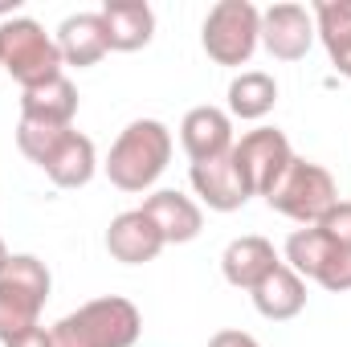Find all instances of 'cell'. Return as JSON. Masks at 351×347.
<instances>
[{"label":"cell","instance_id":"cell-8","mask_svg":"<svg viewBox=\"0 0 351 347\" xmlns=\"http://www.w3.org/2000/svg\"><path fill=\"white\" fill-rule=\"evenodd\" d=\"M78 319L90 331L94 347H135L139 331H143L139 307L123 294H106V298H94L86 307H78Z\"/></svg>","mask_w":351,"mask_h":347},{"label":"cell","instance_id":"cell-29","mask_svg":"<svg viewBox=\"0 0 351 347\" xmlns=\"http://www.w3.org/2000/svg\"><path fill=\"white\" fill-rule=\"evenodd\" d=\"M0 12H16V4H4V0H0Z\"/></svg>","mask_w":351,"mask_h":347},{"label":"cell","instance_id":"cell-25","mask_svg":"<svg viewBox=\"0 0 351 347\" xmlns=\"http://www.w3.org/2000/svg\"><path fill=\"white\" fill-rule=\"evenodd\" d=\"M49 339H53V347H94L90 331L82 327V319H78V311L66 315V319H58V323L49 327Z\"/></svg>","mask_w":351,"mask_h":347},{"label":"cell","instance_id":"cell-15","mask_svg":"<svg viewBox=\"0 0 351 347\" xmlns=\"http://www.w3.org/2000/svg\"><path fill=\"white\" fill-rule=\"evenodd\" d=\"M53 41H58L62 62H66V66H78V70L98 66V62L110 53L106 25H102V16H98V12H74V16H66V21L58 25Z\"/></svg>","mask_w":351,"mask_h":347},{"label":"cell","instance_id":"cell-3","mask_svg":"<svg viewBox=\"0 0 351 347\" xmlns=\"http://www.w3.org/2000/svg\"><path fill=\"white\" fill-rule=\"evenodd\" d=\"M0 62H4V74H12L21 90L62 78V66H66L58 53V41L33 16H8L0 25Z\"/></svg>","mask_w":351,"mask_h":347},{"label":"cell","instance_id":"cell-2","mask_svg":"<svg viewBox=\"0 0 351 347\" xmlns=\"http://www.w3.org/2000/svg\"><path fill=\"white\" fill-rule=\"evenodd\" d=\"M53 278L49 265L33 254H12L4 274H0V344H8L12 335L41 327V311L49 302Z\"/></svg>","mask_w":351,"mask_h":347},{"label":"cell","instance_id":"cell-6","mask_svg":"<svg viewBox=\"0 0 351 347\" xmlns=\"http://www.w3.org/2000/svg\"><path fill=\"white\" fill-rule=\"evenodd\" d=\"M229 156H233L241 180L250 184V192H254V196H269V188H274V184L282 180V172L290 168L294 147H290V139H286L278 127H258V131L241 135Z\"/></svg>","mask_w":351,"mask_h":347},{"label":"cell","instance_id":"cell-4","mask_svg":"<svg viewBox=\"0 0 351 347\" xmlns=\"http://www.w3.org/2000/svg\"><path fill=\"white\" fill-rule=\"evenodd\" d=\"M200 45L217 66H250L262 45V8L250 0H217L200 25Z\"/></svg>","mask_w":351,"mask_h":347},{"label":"cell","instance_id":"cell-22","mask_svg":"<svg viewBox=\"0 0 351 347\" xmlns=\"http://www.w3.org/2000/svg\"><path fill=\"white\" fill-rule=\"evenodd\" d=\"M70 131H74V127H49V123H29V119H21V123H16V147H21L25 160H33L37 168H45V160L58 152V143H62Z\"/></svg>","mask_w":351,"mask_h":347},{"label":"cell","instance_id":"cell-24","mask_svg":"<svg viewBox=\"0 0 351 347\" xmlns=\"http://www.w3.org/2000/svg\"><path fill=\"white\" fill-rule=\"evenodd\" d=\"M323 290H331V294H343V290H351V250H335L331 254V261L323 265V274L315 278Z\"/></svg>","mask_w":351,"mask_h":347},{"label":"cell","instance_id":"cell-23","mask_svg":"<svg viewBox=\"0 0 351 347\" xmlns=\"http://www.w3.org/2000/svg\"><path fill=\"white\" fill-rule=\"evenodd\" d=\"M331 246H339V250H351V200H339L319 225H315Z\"/></svg>","mask_w":351,"mask_h":347},{"label":"cell","instance_id":"cell-18","mask_svg":"<svg viewBox=\"0 0 351 347\" xmlns=\"http://www.w3.org/2000/svg\"><path fill=\"white\" fill-rule=\"evenodd\" d=\"M41 172L49 176L58 188H86L94 172H98V152H94V139L82 135V131H70L62 143H58V152L45 160V168Z\"/></svg>","mask_w":351,"mask_h":347},{"label":"cell","instance_id":"cell-7","mask_svg":"<svg viewBox=\"0 0 351 347\" xmlns=\"http://www.w3.org/2000/svg\"><path fill=\"white\" fill-rule=\"evenodd\" d=\"M262 45L278 62H302L315 45V16L302 4H269L262 12Z\"/></svg>","mask_w":351,"mask_h":347},{"label":"cell","instance_id":"cell-9","mask_svg":"<svg viewBox=\"0 0 351 347\" xmlns=\"http://www.w3.org/2000/svg\"><path fill=\"white\" fill-rule=\"evenodd\" d=\"M192 180V192L200 196V204H208L213 213H237L250 204V184L241 180L233 156H217V160H204V164H192L188 168Z\"/></svg>","mask_w":351,"mask_h":347},{"label":"cell","instance_id":"cell-28","mask_svg":"<svg viewBox=\"0 0 351 347\" xmlns=\"http://www.w3.org/2000/svg\"><path fill=\"white\" fill-rule=\"evenodd\" d=\"M8 258H12V254H8V246L0 241V274H4V265H8Z\"/></svg>","mask_w":351,"mask_h":347},{"label":"cell","instance_id":"cell-30","mask_svg":"<svg viewBox=\"0 0 351 347\" xmlns=\"http://www.w3.org/2000/svg\"><path fill=\"white\" fill-rule=\"evenodd\" d=\"M0 70H4V62H0Z\"/></svg>","mask_w":351,"mask_h":347},{"label":"cell","instance_id":"cell-10","mask_svg":"<svg viewBox=\"0 0 351 347\" xmlns=\"http://www.w3.org/2000/svg\"><path fill=\"white\" fill-rule=\"evenodd\" d=\"M164 233L156 229V221L143 213V208H127L110 221L106 229V254L123 265H143V261H156L164 254Z\"/></svg>","mask_w":351,"mask_h":347},{"label":"cell","instance_id":"cell-26","mask_svg":"<svg viewBox=\"0 0 351 347\" xmlns=\"http://www.w3.org/2000/svg\"><path fill=\"white\" fill-rule=\"evenodd\" d=\"M4 347H53V339H49V327H29V331L12 335Z\"/></svg>","mask_w":351,"mask_h":347},{"label":"cell","instance_id":"cell-16","mask_svg":"<svg viewBox=\"0 0 351 347\" xmlns=\"http://www.w3.org/2000/svg\"><path fill=\"white\" fill-rule=\"evenodd\" d=\"M250 294H254L258 315L269 319V323H286V319L302 315V307H306V282H302L286 261H282L269 278H262Z\"/></svg>","mask_w":351,"mask_h":347},{"label":"cell","instance_id":"cell-1","mask_svg":"<svg viewBox=\"0 0 351 347\" xmlns=\"http://www.w3.org/2000/svg\"><path fill=\"white\" fill-rule=\"evenodd\" d=\"M172 164V131L160 119H135L119 131L110 156H106V180L123 192H147Z\"/></svg>","mask_w":351,"mask_h":347},{"label":"cell","instance_id":"cell-27","mask_svg":"<svg viewBox=\"0 0 351 347\" xmlns=\"http://www.w3.org/2000/svg\"><path fill=\"white\" fill-rule=\"evenodd\" d=\"M208 347H262V344L254 335H245V331H217L208 339Z\"/></svg>","mask_w":351,"mask_h":347},{"label":"cell","instance_id":"cell-11","mask_svg":"<svg viewBox=\"0 0 351 347\" xmlns=\"http://www.w3.org/2000/svg\"><path fill=\"white\" fill-rule=\"evenodd\" d=\"M180 143L188 152L192 164H204V160H217V156H229L233 152V119L229 110L221 106H192L180 123Z\"/></svg>","mask_w":351,"mask_h":347},{"label":"cell","instance_id":"cell-13","mask_svg":"<svg viewBox=\"0 0 351 347\" xmlns=\"http://www.w3.org/2000/svg\"><path fill=\"white\" fill-rule=\"evenodd\" d=\"M278 265H282V258H278L274 241H265L258 233L233 237V241L225 246V254H221V274H225V282L237 286V290H254V286H258L262 278H269Z\"/></svg>","mask_w":351,"mask_h":347},{"label":"cell","instance_id":"cell-12","mask_svg":"<svg viewBox=\"0 0 351 347\" xmlns=\"http://www.w3.org/2000/svg\"><path fill=\"white\" fill-rule=\"evenodd\" d=\"M143 213L156 221V229L164 233L168 246H188V241H196L200 229H204V208H200L192 196L176 192V188L152 192V196L143 200Z\"/></svg>","mask_w":351,"mask_h":347},{"label":"cell","instance_id":"cell-21","mask_svg":"<svg viewBox=\"0 0 351 347\" xmlns=\"http://www.w3.org/2000/svg\"><path fill=\"white\" fill-rule=\"evenodd\" d=\"M335 250H339V246H331L315 225H306V229H294V233L286 237V265H290L302 282H306V278L315 282Z\"/></svg>","mask_w":351,"mask_h":347},{"label":"cell","instance_id":"cell-5","mask_svg":"<svg viewBox=\"0 0 351 347\" xmlns=\"http://www.w3.org/2000/svg\"><path fill=\"white\" fill-rule=\"evenodd\" d=\"M265 204L306 229V225H319L339 204V188H335V176L327 172L323 164H311V160L294 156L290 168L282 172V180L269 188Z\"/></svg>","mask_w":351,"mask_h":347},{"label":"cell","instance_id":"cell-20","mask_svg":"<svg viewBox=\"0 0 351 347\" xmlns=\"http://www.w3.org/2000/svg\"><path fill=\"white\" fill-rule=\"evenodd\" d=\"M274 102H278V82L262 70H245L229 82V119L258 123L274 110Z\"/></svg>","mask_w":351,"mask_h":347},{"label":"cell","instance_id":"cell-19","mask_svg":"<svg viewBox=\"0 0 351 347\" xmlns=\"http://www.w3.org/2000/svg\"><path fill=\"white\" fill-rule=\"evenodd\" d=\"M311 16H315V37L327 45L331 66L351 78V0H319Z\"/></svg>","mask_w":351,"mask_h":347},{"label":"cell","instance_id":"cell-14","mask_svg":"<svg viewBox=\"0 0 351 347\" xmlns=\"http://www.w3.org/2000/svg\"><path fill=\"white\" fill-rule=\"evenodd\" d=\"M98 16L106 25V41L114 53H135L156 37V12L143 0H106Z\"/></svg>","mask_w":351,"mask_h":347},{"label":"cell","instance_id":"cell-17","mask_svg":"<svg viewBox=\"0 0 351 347\" xmlns=\"http://www.w3.org/2000/svg\"><path fill=\"white\" fill-rule=\"evenodd\" d=\"M74 115H78V86L66 74L45 86L21 90V119H29V123L74 127Z\"/></svg>","mask_w":351,"mask_h":347}]
</instances>
